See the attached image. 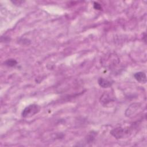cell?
Returning a JSON list of instances; mask_svg holds the SVG:
<instances>
[{
    "mask_svg": "<svg viewBox=\"0 0 147 147\" xmlns=\"http://www.w3.org/2000/svg\"><path fill=\"white\" fill-rule=\"evenodd\" d=\"M110 134L117 139H121L129 137L131 134V130L129 127H118L111 130Z\"/></svg>",
    "mask_w": 147,
    "mask_h": 147,
    "instance_id": "cell-1",
    "label": "cell"
},
{
    "mask_svg": "<svg viewBox=\"0 0 147 147\" xmlns=\"http://www.w3.org/2000/svg\"><path fill=\"white\" fill-rule=\"evenodd\" d=\"M40 111V107L36 104H31L26 106L22 111L23 118H29L37 114Z\"/></svg>",
    "mask_w": 147,
    "mask_h": 147,
    "instance_id": "cell-2",
    "label": "cell"
},
{
    "mask_svg": "<svg viewBox=\"0 0 147 147\" xmlns=\"http://www.w3.org/2000/svg\"><path fill=\"white\" fill-rule=\"evenodd\" d=\"M134 77L136 80L140 83H146V76L145 72L140 71L135 73L134 74Z\"/></svg>",
    "mask_w": 147,
    "mask_h": 147,
    "instance_id": "cell-4",
    "label": "cell"
},
{
    "mask_svg": "<svg viewBox=\"0 0 147 147\" xmlns=\"http://www.w3.org/2000/svg\"><path fill=\"white\" fill-rule=\"evenodd\" d=\"M115 99L114 96H113L109 92H104L100 98V102L103 106H108L112 102H114Z\"/></svg>",
    "mask_w": 147,
    "mask_h": 147,
    "instance_id": "cell-3",
    "label": "cell"
},
{
    "mask_svg": "<svg viewBox=\"0 0 147 147\" xmlns=\"http://www.w3.org/2000/svg\"><path fill=\"white\" fill-rule=\"evenodd\" d=\"M4 64L6 66L13 67L16 66L17 64V61L14 59H9L6 60L4 62Z\"/></svg>",
    "mask_w": 147,
    "mask_h": 147,
    "instance_id": "cell-7",
    "label": "cell"
},
{
    "mask_svg": "<svg viewBox=\"0 0 147 147\" xmlns=\"http://www.w3.org/2000/svg\"><path fill=\"white\" fill-rule=\"evenodd\" d=\"M94 8L96 10H102V6H101L100 4L98 2H96L94 3Z\"/></svg>",
    "mask_w": 147,
    "mask_h": 147,
    "instance_id": "cell-8",
    "label": "cell"
},
{
    "mask_svg": "<svg viewBox=\"0 0 147 147\" xmlns=\"http://www.w3.org/2000/svg\"><path fill=\"white\" fill-rule=\"evenodd\" d=\"M139 106H138V103H134L131 105L130 107L126 111V113H125L126 116L130 117V115H131L133 114H134V111H136L138 109Z\"/></svg>",
    "mask_w": 147,
    "mask_h": 147,
    "instance_id": "cell-6",
    "label": "cell"
},
{
    "mask_svg": "<svg viewBox=\"0 0 147 147\" xmlns=\"http://www.w3.org/2000/svg\"><path fill=\"white\" fill-rule=\"evenodd\" d=\"M98 84L102 88H108L113 84V82L103 78H99L98 80Z\"/></svg>",
    "mask_w": 147,
    "mask_h": 147,
    "instance_id": "cell-5",
    "label": "cell"
}]
</instances>
